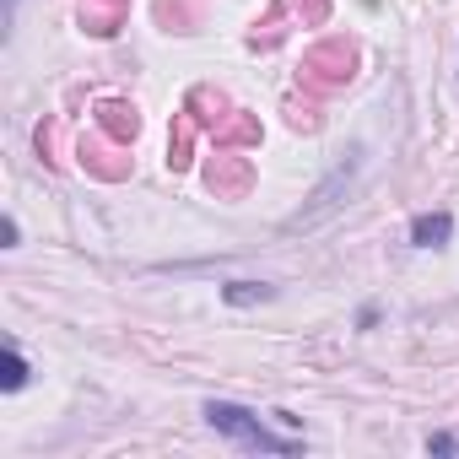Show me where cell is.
<instances>
[{"mask_svg":"<svg viewBox=\"0 0 459 459\" xmlns=\"http://www.w3.org/2000/svg\"><path fill=\"white\" fill-rule=\"evenodd\" d=\"M200 416H205L221 437H233L238 448H255V454H298V448H303V437H292V432H271L249 405H233V400H205Z\"/></svg>","mask_w":459,"mask_h":459,"instance_id":"cell-1","label":"cell"},{"mask_svg":"<svg viewBox=\"0 0 459 459\" xmlns=\"http://www.w3.org/2000/svg\"><path fill=\"white\" fill-rule=\"evenodd\" d=\"M351 65H357V49L346 39H325L303 55V87L308 92H335L351 82Z\"/></svg>","mask_w":459,"mask_h":459,"instance_id":"cell-2","label":"cell"},{"mask_svg":"<svg viewBox=\"0 0 459 459\" xmlns=\"http://www.w3.org/2000/svg\"><path fill=\"white\" fill-rule=\"evenodd\" d=\"M211 135H216V152H238V146H260V119L255 114H244V108H227L216 125H211Z\"/></svg>","mask_w":459,"mask_h":459,"instance_id":"cell-3","label":"cell"},{"mask_svg":"<svg viewBox=\"0 0 459 459\" xmlns=\"http://www.w3.org/2000/svg\"><path fill=\"white\" fill-rule=\"evenodd\" d=\"M249 157H238V152H221L211 168H205V184L216 189V195H244L249 189Z\"/></svg>","mask_w":459,"mask_h":459,"instance_id":"cell-4","label":"cell"},{"mask_svg":"<svg viewBox=\"0 0 459 459\" xmlns=\"http://www.w3.org/2000/svg\"><path fill=\"white\" fill-rule=\"evenodd\" d=\"M130 17V0H82V28L98 39H114Z\"/></svg>","mask_w":459,"mask_h":459,"instance_id":"cell-5","label":"cell"},{"mask_svg":"<svg viewBox=\"0 0 459 459\" xmlns=\"http://www.w3.org/2000/svg\"><path fill=\"white\" fill-rule=\"evenodd\" d=\"M98 130L130 146V141H135V130H141V114H135V103H125V98H103V103H98Z\"/></svg>","mask_w":459,"mask_h":459,"instance_id":"cell-6","label":"cell"},{"mask_svg":"<svg viewBox=\"0 0 459 459\" xmlns=\"http://www.w3.org/2000/svg\"><path fill=\"white\" fill-rule=\"evenodd\" d=\"M448 238H454V216L448 211H421L411 221V244L416 249H448Z\"/></svg>","mask_w":459,"mask_h":459,"instance_id":"cell-7","label":"cell"},{"mask_svg":"<svg viewBox=\"0 0 459 459\" xmlns=\"http://www.w3.org/2000/svg\"><path fill=\"white\" fill-rule=\"evenodd\" d=\"M195 135H200V119L184 108L178 125H173V141H168V168H189L195 162Z\"/></svg>","mask_w":459,"mask_h":459,"instance_id":"cell-8","label":"cell"},{"mask_svg":"<svg viewBox=\"0 0 459 459\" xmlns=\"http://www.w3.org/2000/svg\"><path fill=\"white\" fill-rule=\"evenodd\" d=\"M22 384H28V357H22V346H17V341H6V357H0V389L17 394Z\"/></svg>","mask_w":459,"mask_h":459,"instance_id":"cell-9","label":"cell"},{"mask_svg":"<svg viewBox=\"0 0 459 459\" xmlns=\"http://www.w3.org/2000/svg\"><path fill=\"white\" fill-rule=\"evenodd\" d=\"M221 298L233 303V308H255V303H271V298H276V287H265V281H227V287H221Z\"/></svg>","mask_w":459,"mask_h":459,"instance_id":"cell-10","label":"cell"},{"mask_svg":"<svg viewBox=\"0 0 459 459\" xmlns=\"http://www.w3.org/2000/svg\"><path fill=\"white\" fill-rule=\"evenodd\" d=\"M189 17H195L189 0H162V22H189Z\"/></svg>","mask_w":459,"mask_h":459,"instance_id":"cell-11","label":"cell"},{"mask_svg":"<svg viewBox=\"0 0 459 459\" xmlns=\"http://www.w3.org/2000/svg\"><path fill=\"white\" fill-rule=\"evenodd\" d=\"M427 454H459V437L454 432H432L427 437Z\"/></svg>","mask_w":459,"mask_h":459,"instance_id":"cell-12","label":"cell"},{"mask_svg":"<svg viewBox=\"0 0 459 459\" xmlns=\"http://www.w3.org/2000/svg\"><path fill=\"white\" fill-rule=\"evenodd\" d=\"M0 238H6V249H17V238H22V233H17V216L0 221Z\"/></svg>","mask_w":459,"mask_h":459,"instance_id":"cell-13","label":"cell"},{"mask_svg":"<svg viewBox=\"0 0 459 459\" xmlns=\"http://www.w3.org/2000/svg\"><path fill=\"white\" fill-rule=\"evenodd\" d=\"M6 6H17V0H6Z\"/></svg>","mask_w":459,"mask_h":459,"instance_id":"cell-14","label":"cell"}]
</instances>
